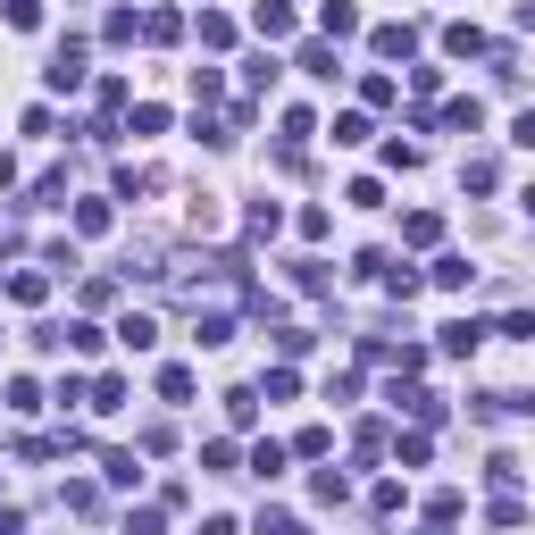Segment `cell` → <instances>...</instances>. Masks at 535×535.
<instances>
[{"instance_id": "cell-9", "label": "cell", "mask_w": 535, "mask_h": 535, "mask_svg": "<svg viewBox=\"0 0 535 535\" xmlns=\"http://www.w3.org/2000/svg\"><path fill=\"white\" fill-rule=\"evenodd\" d=\"M368 51H377V59H410L418 51V26H377V34H368Z\"/></svg>"}, {"instance_id": "cell-22", "label": "cell", "mask_w": 535, "mask_h": 535, "mask_svg": "<svg viewBox=\"0 0 535 535\" xmlns=\"http://www.w3.org/2000/svg\"><path fill=\"white\" fill-rule=\"evenodd\" d=\"M251 477H285V444H276V435H268V444H251Z\"/></svg>"}, {"instance_id": "cell-12", "label": "cell", "mask_w": 535, "mask_h": 535, "mask_svg": "<svg viewBox=\"0 0 535 535\" xmlns=\"http://www.w3.org/2000/svg\"><path fill=\"white\" fill-rule=\"evenodd\" d=\"M485 335H494V327H477V318H452V327H444V352H452V360H469Z\"/></svg>"}, {"instance_id": "cell-19", "label": "cell", "mask_w": 535, "mask_h": 535, "mask_svg": "<svg viewBox=\"0 0 535 535\" xmlns=\"http://www.w3.org/2000/svg\"><path fill=\"white\" fill-rule=\"evenodd\" d=\"M201 42H209V51H226V42H235V17H226V9H201Z\"/></svg>"}, {"instance_id": "cell-29", "label": "cell", "mask_w": 535, "mask_h": 535, "mask_svg": "<svg viewBox=\"0 0 535 535\" xmlns=\"http://www.w3.org/2000/svg\"><path fill=\"white\" fill-rule=\"evenodd\" d=\"M310 134H318V118H310V109H285V151H301Z\"/></svg>"}, {"instance_id": "cell-16", "label": "cell", "mask_w": 535, "mask_h": 535, "mask_svg": "<svg viewBox=\"0 0 535 535\" xmlns=\"http://www.w3.org/2000/svg\"><path fill=\"white\" fill-rule=\"evenodd\" d=\"M310 502H318V510H343V502H352V485H343L335 469H318V477H310Z\"/></svg>"}, {"instance_id": "cell-2", "label": "cell", "mask_w": 535, "mask_h": 535, "mask_svg": "<svg viewBox=\"0 0 535 535\" xmlns=\"http://www.w3.org/2000/svg\"><path fill=\"white\" fill-rule=\"evenodd\" d=\"M251 34H260V42H285V34H293V0H251Z\"/></svg>"}, {"instance_id": "cell-33", "label": "cell", "mask_w": 535, "mask_h": 535, "mask_svg": "<svg viewBox=\"0 0 535 535\" xmlns=\"http://www.w3.org/2000/svg\"><path fill=\"white\" fill-rule=\"evenodd\" d=\"M67 510H76V519H92V510H101V485L76 477V485H67Z\"/></svg>"}, {"instance_id": "cell-41", "label": "cell", "mask_w": 535, "mask_h": 535, "mask_svg": "<svg viewBox=\"0 0 535 535\" xmlns=\"http://www.w3.org/2000/svg\"><path fill=\"white\" fill-rule=\"evenodd\" d=\"M9 26H17V34H34V26H42V0H9Z\"/></svg>"}, {"instance_id": "cell-38", "label": "cell", "mask_w": 535, "mask_h": 535, "mask_svg": "<svg viewBox=\"0 0 535 535\" xmlns=\"http://www.w3.org/2000/svg\"><path fill=\"white\" fill-rule=\"evenodd\" d=\"M494 335H502V343H535V318H527V310H510V318H502Z\"/></svg>"}, {"instance_id": "cell-42", "label": "cell", "mask_w": 535, "mask_h": 535, "mask_svg": "<svg viewBox=\"0 0 535 535\" xmlns=\"http://www.w3.org/2000/svg\"><path fill=\"white\" fill-rule=\"evenodd\" d=\"M126 535H168V519L159 510H126Z\"/></svg>"}, {"instance_id": "cell-7", "label": "cell", "mask_w": 535, "mask_h": 535, "mask_svg": "<svg viewBox=\"0 0 535 535\" xmlns=\"http://www.w3.org/2000/svg\"><path fill=\"white\" fill-rule=\"evenodd\" d=\"M84 410H101V418H109V410H126V377H118V368L84 385Z\"/></svg>"}, {"instance_id": "cell-30", "label": "cell", "mask_w": 535, "mask_h": 535, "mask_svg": "<svg viewBox=\"0 0 535 535\" xmlns=\"http://www.w3.org/2000/svg\"><path fill=\"white\" fill-rule=\"evenodd\" d=\"M143 34H151V42H176V34H184V17H176V9H151V17H143Z\"/></svg>"}, {"instance_id": "cell-31", "label": "cell", "mask_w": 535, "mask_h": 535, "mask_svg": "<svg viewBox=\"0 0 535 535\" xmlns=\"http://www.w3.org/2000/svg\"><path fill=\"white\" fill-rule=\"evenodd\" d=\"M327 444H335L327 427H301V435H293V452H301V460H327Z\"/></svg>"}, {"instance_id": "cell-37", "label": "cell", "mask_w": 535, "mask_h": 535, "mask_svg": "<svg viewBox=\"0 0 535 535\" xmlns=\"http://www.w3.org/2000/svg\"><path fill=\"white\" fill-rule=\"evenodd\" d=\"M243 84H251V92H268V84H276V51H260V59H251V67H243Z\"/></svg>"}, {"instance_id": "cell-39", "label": "cell", "mask_w": 535, "mask_h": 535, "mask_svg": "<svg viewBox=\"0 0 535 535\" xmlns=\"http://www.w3.org/2000/svg\"><path fill=\"white\" fill-rule=\"evenodd\" d=\"M9 410H42V385L34 377H9Z\"/></svg>"}, {"instance_id": "cell-6", "label": "cell", "mask_w": 535, "mask_h": 535, "mask_svg": "<svg viewBox=\"0 0 535 535\" xmlns=\"http://www.w3.org/2000/svg\"><path fill=\"white\" fill-rule=\"evenodd\" d=\"M318 34H327V42L360 34V9H352V0H318Z\"/></svg>"}, {"instance_id": "cell-44", "label": "cell", "mask_w": 535, "mask_h": 535, "mask_svg": "<svg viewBox=\"0 0 535 535\" xmlns=\"http://www.w3.org/2000/svg\"><path fill=\"white\" fill-rule=\"evenodd\" d=\"M9 184H17V159H9V151H0V193H9Z\"/></svg>"}, {"instance_id": "cell-35", "label": "cell", "mask_w": 535, "mask_h": 535, "mask_svg": "<svg viewBox=\"0 0 535 535\" xmlns=\"http://www.w3.org/2000/svg\"><path fill=\"white\" fill-rule=\"evenodd\" d=\"M260 393H268V402H293L301 377H293V368H268V385H260Z\"/></svg>"}, {"instance_id": "cell-13", "label": "cell", "mask_w": 535, "mask_h": 535, "mask_svg": "<svg viewBox=\"0 0 535 535\" xmlns=\"http://www.w3.org/2000/svg\"><path fill=\"white\" fill-rule=\"evenodd\" d=\"M402 243H418V251L444 243V218H435V209H410V218H402Z\"/></svg>"}, {"instance_id": "cell-20", "label": "cell", "mask_w": 535, "mask_h": 535, "mask_svg": "<svg viewBox=\"0 0 535 535\" xmlns=\"http://www.w3.org/2000/svg\"><path fill=\"white\" fill-rule=\"evenodd\" d=\"M109 218H118L109 201H76V235H109Z\"/></svg>"}, {"instance_id": "cell-32", "label": "cell", "mask_w": 535, "mask_h": 535, "mask_svg": "<svg viewBox=\"0 0 535 535\" xmlns=\"http://www.w3.org/2000/svg\"><path fill=\"white\" fill-rule=\"evenodd\" d=\"M201 469L209 477H235V444H201Z\"/></svg>"}, {"instance_id": "cell-8", "label": "cell", "mask_w": 535, "mask_h": 535, "mask_svg": "<svg viewBox=\"0 0 535 535\" xmlns=\"http://www.w3.org/2000/svg\"><path fill=\"white\" fill-rule=\"evenodd\" d=\"M118 343H126V352H151V343H159V318H151V310H126V318H118Z\"/></svg>"}, {"instance_id": "cell-14", "label": "cell", "mask_w": 535, "mask_h": 535, "mask_svg": "<svg viewBox=\"0 0 535 535\" xmlns=\"http://www.w3.org/2000/svg\"><path fill=\"white\" fill-rule=\"evenodd\" d=\"M243 226H251V243H268V235H276V226H285V209H276V201L260 193V201H251V209H243Z\"/></svg>"}, {"instance_id": "cell-17", "label": "cell", "mask_w": 535, "mask_h": 535, "mask_svg": "<svg viewBox=\"0 0 535 535\" xmlns=\"http://www.w3.org/2000/svg\"><path fill=\"white\" fill-rule=\"evenodd\" d=\"M427 452H435V435H427V427H410L402 444H393V460H402V469H427Z\"/></svg>"}, {"instance_id": "cell-11", "label": "cell", "mask_w": 535, "mask_h": 535, "mask_svg": "<svg viewBox=\"0 0 535 535\" xmlns=\"http://www.w3.org/2000/svg\"><path fill=\"white\" fill-rule=\"evenodd\" d=\"M444 51H452V59H485L494 42H485V34L469 26V17H460V26H444Z\"/></svg>"}, {"instance_id": "cell-15", "label": "cell", "mask_w": 535, "mask_h": 535, "mask_svg": "<svg viewBox=\"0 0 535 535\" xmlns=\"http://www.w3.org/2000/svg\"><path fill=\"white\" fill-rule=\"evenodd\" d=\"M101 477H109V485H126V494H134V485H143V452H109V460H101Z\"/></svg>"}, {"instance_id": "cell-36", "label": "cell", "mask_w": 535, "mask_h": 535, "mask_svg": "<svg viewBox=\"0 0 535 535\" xmlns=\"http://www.w3.org/2000/svg\"><path fill=\"white\" fill-rule=\"evenodd\" d=\"M485 519H494V527H527V502H519V494H502L494 510H485Z\"/></svg>"}, {"instance_id": "cell-40", "label": "cell", "mask_w": 535, "mask_h": 535, "mask_svg": "<svg viewBox=\"0 0 535 535\" xmlns=\"http://www.w3.org/2000/svg\"><path fill=\"white\" fill-rule=\"evenodd\" d=\"M260 535H310V527H301L293 510H260Z\"/></svg>"}, {"instance_id": "cell-10", "label": "cell", "mask_w": 535, "mask_h": 535, "mask_svg": "<svg viewBox=\"0 0 535 535\" xmlns=\"http://www.w3.org/2000/svg\"><path fill=\"white\" fill-rule=\"evenodd\" d=\"M519 477H527L519 452H494V460H485V485H494V494H519Z\"/></svg>"}, {"instance_id": "cell-4", "label": "cell", "mask_w": 535, "mask_h": 535, "mask_svg": "<svg viewBox=\"0 0 535 535\" xmlns=\"http://www.w3.org/2000/svg\"><path fill=\"white\" fill-rule=\"evenodd\" d=\"M193 343H201V352L235 343V310H193Z\"/></svg>"}, {"instance_id": "cell-1", "label": "cell", "mask_w": 535, "mask_h": 535, "mask_svg": "<svg viewBox=\"0 0 535 535\" xmlns=\"http://www.w3.org/2000/svg\"><path fill=\"white\" fill-rule=\"evenodd\" d=\"M84 76H92V67H84V42H76V34H67V42H59V51H51V67H42V84H51V92H76Z\"/></svg>"}, {"instance_id": "cell-18", "label": "cell", "mask_w": 535, "mask_h": 535, "mask_svg": "<svg viewBox=\"0 0 535 535\" xmlns=\"http://www.w3.org/2000/svg\"><path fill=\"white\" fill-rule=\"evenodd\" d=\"M42 293H51V276H42V268H17V276H9V301H26V310H34Z\"/></svg>"}, {"instance_id": "cell-23", "label": "cell", "mask_w": 535, "mask_h": 535, "mask_svg": "<svg viewBox=\"0 0 535 535\" xmlns=\"http://www.w3.org/2000/svg\"><path fill=\"white\" fill-rule=\"evenodd\" d=\"M368 134H377V126H368V118H360V109H343V118H335V143H343V151H360V143H368Z\"/></svg>"}, {"instance_id": "cell-34", "label": "cell", "mask_w": 535, "mask_h": 535, "mask_svg": "<svg viewBox=\"0 0 535 535\" xmlns=\"http://www.w3.org/2000/svg\"><path fill=\"white\" fill-rule=\"evenodd\" d=\"M101 34H109V42H134V34H143V17H134V9H109Z\"/></svg>"}, {"instance_id": "cell-28", "label": "cell", "mask_w": 535, "mask_h": 535, "mask_svg": "<svg viewBox=\"0 0 535 535\" xmlns=\"http://www.w3.org/2000/svg\"><path fill=\"white\" fill-rule=\"evenodd\" d=\"M293 285H301V293H327L335 276H327V260H293Z\"/></svg>"}, {"instance_id": "cell-25", "label": "cell", "mask_w": 535, "mask_h": 535, "mask_svg": "<svg viewBox=\"0 0 535 535\" xmlns=\"http://www.w3.org/2000/svg\"><path fill=\"white\" fill-rule=\"evenodd\" d=\"M343 201H352V209H385V184L377 176H352V184H343Z\"/></svg>"}, {"instance_id": "cell-21", "label": "cell", "mask_w": 535, "mask_h": 535, "mask_svg": "<svg viewBox=\"0 0 535 535\" xmlns=\"http://www.w3.org/2000/svg\"><path fill=\"white\" fill-rule=\"evenodd\" d=\"M226 418H235V427H260V393L235 385V393H226Z\"/></svg>"}, {"instance_id": "cell-26", "label": "cell", "mask_w": 535, "mask_h": 535, "mask_svg": "<svg viewBox=\"0 0 535 535\" xmlns=\"http://www.w3.org/2000/svg\"><path fill=\"white\" fill-rule=\"evenodd\" d=\"M460 510H469V502H460V485H444V494H427V519H435V527H452Z\"/></svg>"}, {"instance_id": "cell-43", "label": "cell", "mask_w": 535, "mask_h": 535, "mask_svg": "<svg viewBox=\"0 0 535 535\" xmlns=\"http://www.w3.org/2000/svg\"><path fill=\"white\" fill-rule=\"evenodd\" d=\"M201 535H243V527L235 519H201Z\"/></svg>"}, {"instance_id": "cell-24", "label": "cell", "mask_w": 535, "mask_h": 535, "mask_svg": "<svg viewBox=\"0 0 535 535\" xmlns=\"http://www.w3.org/2000/svg\"><path fill=\"white\" fill-rule=\"evenodd\" d=\"M469 276H477V268L460 260V251H452V260H435V285H444V293H469Z\"/></svg>"}, {"instance_id": "cell-3", "label": "cell", "mask_w": 535, "mask_h": 535, "mask_svg": "<svg viewBox=\"0 0 535 535\" xmlns=\"http://www.w3.org/2000/svg\"><path fill=\"white\" fill-rule=\"evenodd\" d=\"M293 67H301V76H318V84H335V76H343L335 42H301V51H293Z\"/></svg>"}, {"instance_id": "cell-5", "label": "cell", "mask_w": 535, "mask_h": 535, "mask_svg": "<svg viewBox=\"0 0 535 535\" xmlns=\"http://www.w3.org/2000/svg\"><path fill=\"white\" fill-rule=\"evenodd\" d=\"M435 126H444V134H477L485 126V101H477V92H460V101H444V118H435Z\"/></svg>"}, {"instance_id": "cell-27", "label": "cell", "mask_w": 535, "mask_h": 535, "mask_svg": "<svg viewBox=\"0 0 535 535\" xmlns=\"http://www.w3.org/2000/svg\"><path fill=\"white\" fill-rule=\"evenodd\" d=\"M159 402H193V368H159Z\"/></svg>"}]
</instances>
